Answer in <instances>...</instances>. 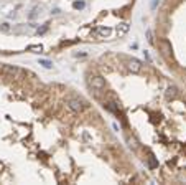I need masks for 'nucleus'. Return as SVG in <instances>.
Here are the masks:
<instances>
[{"label": "nucleus", "mask_w": 186, "mask_h": 185, "mask_svg": "<svg viewBox=\"0 0 186 185\" xmlns=\"http://www.w3.org/2000/svg\"><path fill=\"white\" fill-rule=\"evenodd\" d=\"M68 106L74 111V113H81V111L86 108V104H84V101H81V99L78 98H71L69 101H68Z\"/></svg>", "instance_id": "1"}, {"label": "nucleus", "mask_w": 186, "mask_h": 185, "mask_svg": "<svg viewBox=\"0 0 186 185\" xmlns=\"http://www.w3.org/2000/svg\"><path fill=\"white\" fill-rule=\"evenodd\" d=\"M89 84H91L94 89H97V91L105 88V81H104L102 76H92L91 79H89Z\"/></svg>", "instance_id": "2"}, {"label": "nucleus", "mask_w": 186, "mask_h": 185, "mask_svg": "<svg viewBox=\"0 0 186 185\" xmlns=\"http://www.w3.org/2000/svg\"><path fill=\"white\" fill-rule=\"evenodd\" d=\"M127 68H129V71L137 75V73H140V70H142V63H140V60H137V58H132V60H129V63H127Z\"/></svg>", "instance_id": "3"}, {"label": "nucleus", "mask_w": 186, "mask_h": 185, "mask_svg": "<svg viewBox=\"0 0 186 185\" xmlns=\"http://www.w3.org/2000/svg\"><path fill=\"white\" fill-rule=\"evenodd\" d=\"M158 46H160V50H162V55L165 56V58H170L171 56V43H168L166 40H162L160 43H158Z\"/></svg>", "instance_id": "4"}, {"label": "nucleus", "mask_w": 186, "mask_h": 185, "mask_svg": "<svg viewBox=\"0 0 186 185\" xmlns=\"http://www.w3.org/2000/svg\"><path fill=\"white\" fill-rule=\"evenodd\" d=\"M129 30H130V25L129 23H120V25H117V28H115V31H117V36L119 38H122V36H125L127 33H129Z\"/></svg>", "instance_id": "5"}, {"label": "nucleus", "mask_w": 186, "mask_h": 185, "mask_svg": "<svg viewBox=\"0 0 186 185\" xmlns=\"http://www.w3.org/2000/svg\"><path fill=\"white\" fill-rule=\"evenodd\" d=\"M178 93H179V91H178L176 86H168L166 91H165V98H166L168 101H171V99H175V98L178 96Z\"/></svg>", "instance_id": "6"}, {"label": "nucleus", "mask_w": 186, "mask_h": 185, "mask_svg": "<svg viewBox=\"0 0 186 185\" xmlns=\"http://www.w3.org/2000/svg\"><path fill=\"white\" fill-rule=\"evenodd\" d=\"M2 71L5 73V75H8V76H15V75H18V73H20V70H18V68L17 66H10V65H5L3 68H2Z\"/></svg>", "instance_id": "7"}, {"label": "nucleus", "mask_w": 186, "mask_h": 185, "mask_svg": "<svg viewBox=\"0 0 186 185\" xmlns=\"http://www.w3.org/2000/svg\"><path fill=\"white\" fill-rule=\"evenodd\" d=\"M110 33H112V30H110L109 26H99V28H97V35H99V36H104V38H107Z\"/></svg>", "instance_id": "8"}, {"label": "nucleus", "mask_w": 186, "mask_h": 185, "mask_svg": "<svg viewBox=\"0 0 186 185\" xmlns=\"http://www.w3.org/2000/svg\"><path fill=\"white\" fill-rule=\"evenodd\" d=\"M127 142H129V147H130V149H134V150L139 149V142H137L135 137H129V139H127Z\"/></svg>", "instance_id": "9"}, {"label": "nucleus", "mask_w": 186, "mask_h": 185, "mask_svg": "<svg viewBox=\"0 0 186 185\" xmlns=\"http://www.w3.org/2000/svg\"><path fill=\"white\" fill-rule=\"evenodd\" d=\"M84 7H86V2H84V0H76V2H73L74 10H82Z\"/></svg>", "instance_id": "10"}, {"label": "nucleus", "mask_w": 186, "mask_h": 185, "mask_svg": "<svg viewBox=\"0 0 186 185\" xmlns=\"http://www.w3.org/2000/svg\"><path fill=\"white\" fill-rule=\"evenodd\" d=\"M28 51H31V53H41V51H43V46H41V45H30L28 46Z\"/></svg>", "instance_id": "11"}, {"label": "nucleus", "mask_w": 186, "mask_h": 185, "mask_svg": "<svg viewBox=\"0 0 186 185\" xmlns=\"http://www.w3.org/2000/svg\"><path fill=\"white\" fill-rule=\"evenodd\" d=\"M40 12H41V10H40L38 7H35L33 10H31V13L28 15V18H30V20H35V18H36V17H38V15H40Z\"/></svg>", "instance_id": "12"}, {"label": "nucleus", "mask_w": 186, "mask_h": 185, "mask_svg": "<svg viewBox=\"0 0 186 185\" xmlns=\"http://www.w3.org/2000/svg\"><path fill=\"white\" fill-rule=\"evenodd\" d=\"M40 65L43 68H46V70H51V68H53V63L50 60H40Z\"/></svg>", "instance_id": "13"}, {"label": "nucleus", "mask_w": 186, "mask_h": 185, "mask_svg": "<svg viewBox=\"0 0 186 185\" xmlns=\"http://www.w3.org/2000/svg\"><path fill=\"white\" fill-rule=\"evenodd\" d=\"M147 40L150 45H155V38H153V31L152 30H147Z\"/></svg>", "instance_id": "14"}, {"label": "nucleus", "mask_w": 186, "mask_h": 185, "mask_svg": "<svg viewBox=\"0 0 186 185\" xmlns=\"http://www.w3.org/2000/svg\"><path fill=\"white\" fill-rule=\"evenodd\" d=\"M0 30L7 33V31H10V25H8V23H2V25H0Z\"/></svg>", "instance_id": "15"}, {"label": "nucleus", "mask_w": 186, "mask_h": 185, "mask_svg": "<svg viewBox=\"0 0 186 185\" xmlns=\"http://www.w3.org/2000/svg\"><path fill=\"white\" fill-rule=\"evenodd\" d=\"M158 3H160V0H153V2H152V8H153V10H155V8H157V5H158Z\"/></svg>", "instance_id": "16"}, {"label": "nucleus", "mask_w": 186, "mask_h": 185, "mask_svg": "<svg viewBox=\"0 0 186 185\" xmlns=\"http://www.w3.org/2000/svg\"><path fill=\"white\" fill-rule=\"evenodd\" d=\"M150 165H152V167H155V165H157V162L153 160V157H150Z\"/></svg>", "instance_id": "17"}]
</instances>
